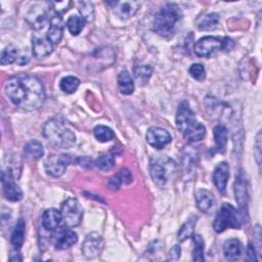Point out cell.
I'll return each mask as SVG.
<instances>
[{
    "label": "cell",
    "mask_w": 262,
    "mask_h": 262,
    "mask_svg": "<svg viewBox=\"0 0 262 262\" xmlns=\"http://www.w3.org/2000/svg\"><path fill=\"white\" fill-rule=\"evenodd\" d=\"M182 17L179 6L175 3H166L162 6L154 18V31L162 36L169 37L174 34L177 24Z\"/></svg>",
    "instance_id": "obj_4"
},
{
    "label": "cell",
    "mask_w": 262,
    "mask_h": 262,
    "mask_svg": "<svg viewBox=\"0 0 262 262\" xmlns=\"http://www.w3.org/2000/svg\"><path fill=\"white\" fill-rule=\"evenodd\" d=\"M24 155L26 158L31 160L40 159L44 155V148L41 142L38 140H30L24 146Z\"/></svg>",
    "instance_id": "obj_26"
},
{
    "label": "cell",
    "mask_w": 262,
    "mask_h": 262,
    "mask_svg": "<svg viewBox=\"0 0 262 262\" xmlns=\"http://www.w3.org/2000/svg\"><path fill=\"white\" fill-rule=\"evenodd\" d=\"M43 135L55 148H71L76 142L75 133L61 118H52L43 126Z\"/></svg>",
    "instance_id": "obj_3"
},
{
    "label": "cell",
    "mask_w": 262,
    "mask_h": 262,
    "mask_svg": "<svg viewBox=\"0 0 262 262\" xmlns=\"http://www.w3.org/2000/svg\"><path fill=\"white\" fill-rule=\"evenodd\" d=\"M234 196H235V201L238 204L239 208L245 209L248 205L249 192H248L247 179H246V176L243 171H238L235 176Z\"/></svg>",
    "instance_id": "obj_17"
},
{
    "label": "cell",
    "mask_w": 262,
    "mask_h": 262,
    "mask_svg": "<svg viewBox=\"0 0 262 262\" xmlns=\"http://www.w3.org/2000/svg\"><path fill=\"white\" fill-rule=\"evenodd\" d=\"M132 173L127 168L121 169L117 174H115L113 177L108 180V187L112 190H118L122 184H129L132 182Z\"/></svg>",
    "instance_id": "obj_23"
},
{
    "label": "cell",
    "mask_w": 262,
    "mask_h": 262,
    "mask_svg": "<svg viewBox=\"0 0 262 262\" xmlns=\"http://www.w3.org/2000/svg\"><path fill=\"white\" fill-rule=\"evenodd\" d=\"M108 5H112V8L117 16L120 18L126 19L132 17L139 9L140 3L138 1H113L107 2Z\"/></svg>",
    "instance_id": "obj_15"
},
{
    "label": "cell",
    "mask_w": 262,
    "mask_h": 262,
    "mask_svg": "<svg viewBox=\"0 0 262 262\" xmlns=\"http://www.w3.org/2000/svg\"><path fill=\"white\" fill-rule=\"evenodd\" d=\"M176 127L183 137L189 142L202 140L206 135V128L198 122L187 101H182L176 113Z\"/></svg>",
    "instance_id": "obj_2"
},
{
    "label": "cell",
    "mask_w": 262,
    "mask_h": 262,
    "mask_svg": "<svg viewBox=\"0 0 262 262\" xmlns=\"http://www.w3.org/2000/svg\"><path fill=\"white\" fill-rule=\"evenodd\" d=\"M229 177V166L226 162L219 163L213 173V182L219 192L224 193Z\"/></svg>",
    "instance_id": "obj_19"
},
{
    "label": "cell",
    "mask_w": 262,
    "mask_h": 262,
    "mask_svg": "<svg viewBox=\"0 0 262 262\" xmlns=\"http://www.w3.org/2000/svg\"><path fill=\"white\" fill-rule=\"evenodd\" d=\"M195 221H196V217L192 216L180 227L178 234H177L179 242H184L185 239H187L188 237H191L193 235Z\"/></svg>",
    "instance_id": "obj_30"
},
{
    "label": "cell",
    "mask_w": 262,
    "mask_h": 262,
    "mask_svg": "<svg viewBox=\"0 0 262 262\" xmlns=\"http://www.w3.org/2000/svg\"><path fill=\"white\" fill-rule=\"evenodd\" d=\"M61 221L62 217L60 211L53 208L47 209L42 215V226L48 231L55 230Z\"/></svg>",
    "instance_id": "obj_21"
},
{
    "label": "cell",
    "mask_w": 262,
    "mask_h": 262,
    "mask_svg": "<svg viewBox=\"0 0 262 262\" xmlns=\"http://www.w3.org/2000/svg\"><path fill=\"white\" fill-rule=\"evenodd\" d=\"M188 71L190 76L198 81H203L206 78L205 68L201 63H192Z\"/></svg>",
    "instance_id": "obj_39"
},
{
    "label": "cell",
    "mask_w": 262,
    "mask_h": 262,
    "mask_svg": "<svg viewBox=\"0 0 262 262\" xmlns=\"http://www.w3.org/2000/svg\"><path fill=\"white\" fill-rule=\"evenodd\" d=\"M25 229H26L25 220L23 218H19L13 228V231L10 237V243L14 250H18L21 248L25 239Z\"/></svg>",
    "instance_id": "obj_25"
},
{
    "label": "cell",
    "mask_w": 262,
    "mask_h": 262,
    "mask_svg": "<svg viewBox=\"0 0 262 262\" xmlns=\"http://www.w3.org/2000/svg\"><path fill=\"white\" fill-rule=\"evenodd\" d=\"M146 141L155 148L161 149L171 142L172 137L170 133L161 127H149L146 132Z\"/></svg>",
    "instance_id": "obj_14"
},
{
    "label": "cell",
    "mask_w": 262,
    "mask_h": 262,
    "mask_svg": "<svg viewBox=\"0 0 262 262\" xmlns=\"http://www.w3.org/2000/svg\"><path fill=\"white\" fill-rule=\"evenodd\" d=\"M195 203L200 211L204 213H208L214 207L215 199L211 191L205 188H199L195 191Z\"/></svg>",
    "instance_id": "obj_20"
},
{
    "label": "cell",
    "mask_w": 262,
    "mask_h": 262,
    "mask_svg": "<svg viewBox=\"0 0 262 262\" xmlns=\"http://www.w3.org/2000/svg\"><path fill=\"white\" fill-rule=\"evenodd\" d=\"M72 161L73 159L69 155H51L44 163L45 170L47 174L53 177H59L64 173Z\"/></svg>",
    "instance_id": "obj_8"
},
{
    "label": "cell",
    "mask_w": 262,
    "mask_h": 262,
    "mask_svg": "<svg viewBox=\"0 0 262 262\" xmlns=\"http://www.w3.org/2000/svg\"><path fill=\"white\" fill-rule=\"evenodd\" d=\"M223 254L226 260L236 261L242 255V245L236 238L227 239L223 245Z\"/></svg>",
    "instance_id": "obj_22"
},
{
    "label": "cell",
    "mask_w": 262,
    "mask_h": 262,
    "mask_svg": "<svg viewBox=\"0 0 262 262\" xmlns=\"http://www.w3.org/2000/svg\"><path fill=\"white\" fill-rule=\"evenodd\" d=\"M80 85V80L74 76H68L60 80L59 87L66 93H74Z\"/></svg>",
    "instance_id": "obj_32"
},
{
    "label": "cell",
    "mask_w": 262,
    "mask_h": 262,
    "mask_svg": "<svg viewBox=\"0 0 262 262\" xmlns=\"http://www.w3.org/2000/svg\"><path fill=\"white\" fill-rule=\"evenodd\" d=\"M71 5V2L69 1H62V2H50V6L54 10L56 14H60L61 12H64L69 9V6Z\"/></svg>",
    "instance_id": "obj_40"
},
{
    "label": "cell",
    "mask_w": 262,
    "mask_h": 262,
    "mask_svg": "<svg viewBox=\"0 0 262 262\" xmlns=\"http://www.w3.org/2000/svg\"><path fill=\"white\" fill-rule=\"evenodd\" d=\"M4 90L13 104L26 112L40 108L45 100V89L42 82L30 74H17L10 77Z\"/></svg>",
    "instance_id": "obj_1"
},
{
    "label": "cell",
    "mask_w": 262,
    "mask_h": 262,
    "mask_svg": "<svg viewBox=\"0 0 262 262\" xmlns=\"http://www.w3.org/2000/svg\"><path fill=\"white\" fill-rule=\"evenodd\" d=\"M85 20L78 15H71L67 20V28L70 33L74 36H77L84 28Z\"/></svg>",
    "instance_id": "obj_33"
},
{
    "label": "cell",
    "mask_w": 262,
    "mask_h": 262,
    "mask_svg": "<svg viewBox=\"0 0 262 262\" xmlns=\"http://www.w3.org/2000/svg\"><path fill=\"white\" fill-rule=\"evenodd\" d=\"M53 50V44L44 37L35 33L32 37V52L36 58H43L48 56Z\"/></svg>",
    "instance_id": "obj_16"
},
{
    "label": "cell",
    "mask_w": 262,
    "mask_h": 262,
    "mask_svg": "<svg viewBox=\"0 0 262 262\" xmlns=\"http://www.w3.org/2000/svg\"><path fill=\"white\" fill-rule=\"evenodd\" d=\"M195 151L192 148H186L183 151L182 157V166L184 174L188 176V179H190L191 174H194V170L196 168V159Z\"/></svg>",
    "instance_id": "obj_24"
},
{
    "label": "cell",
    "mask_w": 262,
    "mask_h": 262,
    "mask_svg": "<svg viewBox=\"0 0 262 262\" xmlns=\"http://www.w3.org/2000/svg\"><path fill=\"white\" fill-rule=\"evenodd\" d=\"M93 134L95 138L100 142H106L115 137L113 130L106 126L98 125L93 129Z\"/></svg>",
    "instance_id": "obj_34"
},
{
    "label": "cell",
    "mask_w": 262,
    "mask_h": 262,
    "mask_svg": "<svg viewBox=\"0 0 262 262\" xmlns=\"http://www.w3.org/2000/svg\"><path fill=\"white\" fill-rule=\"evenodd\" d=\"M118 86L121 93L129 95L134 91V82L127 70H123L118 75Z\"/></svg>",
    "instance_id": "obj_27"
},
{
    "label": "cell",
    "mask_w": 262,
    "mask_h": 262,
    "mask_svg": "<svg viewBox=\"0 0 262 262\" xmlns=\"http://www.w3.org/2000/svg\"><path fill=\"white\" fill-rule=\"evenodd\" d=\"M2 184H3V194L6 200L10 202H17L23 198V191L19 186L15 183L12 170L6 168L2 171Z\"/></svg>",
    "instance_id": "obj_10"
},
{
    "label": "cell",
    "mask_w": 262,
    "mask_h": 262,
    "mask_svg": "<svg viewBox=\"0 0 262 262\" xmlns=\"http://www.w3.org/2000/svg\"><path fill=\"white\" fill-rule=\"evenodd\" d=\"M103 246L104 242L102 236L97 232H91L86 235L83 242L82 253L86 258L92 259L97 257L101 253Z\"/></svg>",
    "instance_id": "obj_12"
},
{
    "label": "cell",
    "mask_w": 262,
    "mask_h": 262,
    "mask_svg": "<svg viewBox=\"0 0 262 262\" xmlns=\"http://www.w3.org/2000/svg\"><path fill=\"white\" fill-rule=\"evenodd\" d=\"M193 238V250H192V260L193 261H204V241L200 234L192 235Z\"/></svg>",
    "instance_id": "obj_37"
},
{
    "label": "cell",
    "mask_w": 262,
    "mask_h": 262,
    "mask_svg": "<svg viewBox=\"0 0 262 262\" xmlns=\"http://www.w3.org/2000/svg\"><path fill=\"white\" fill-rule=\"evenodd\" d=\"M63 33V21L59 14L54 13L49 20V28L47 31V38L53 44L56 45L59 43Z\"/></svg>",
    "instance_id": "obj_18"
},
{
    "label": "cell",
    "mask_w": 262,
    "mask_h": 262,
    "mask_svg": "<svg viewBox=\"0 0 262 262\" xmlns=\"http://www.w3.org/2000/svg\"><path fill=\"white\" fill-rule=\"evenodd\" d=\"M181 255V249L178 245H175L168 253L167 260L168 261H177L180 258Z\"/></svg>",
    "instance_id": "obj_42"
},
{
    "label": "cell",
    "mask_w": 262,
    "mask_h": 262,
    "mask_svg": "<svg viewBox=\"0 0 262 262\" xmlns=\"http://www.w3.org/2000/svg\"><path fill=\"white\" fill-rule=\"evenodd\" d=\"M218 23H219V15L217 13L211 12V13H208L205 16L201 17L199 19L196 26L200 30L208 31V30L215 29L217 27Z\"/></svg>",
    "instance_id": "obj_29"
},
{
    "label": "cell",
    "mask_w": 262,
    "mask_h": 262,
    "mask_svg": "<svg viewBox=\"0 0 262 262\" xmlns=\"http://www.w3.org/2000/svg\"><path fill=\"white\" fill-rule=\"evenodd\" d=\"M193 49L199 57H207L215 51L223 49V40L213 36H206L196 41Z\"/></svg>",
    "instance_id": "obj_11"
},
{
    "label": "cell",
    "mask_w": 262,
    "mask_h": 262,
    "mask_svg": "<svg viewBox=\"0 0 262 262\" xmlns=\"http://www.w3.org/2000/svg\"><path fill=\"white\" fill-rule=\"evenodd\" d=\"M29 61V58L27 57V56H19L18 58H17V60H16V62L18 63V64H25V63H27Z\"/></svg>",
    "instance_id": "obj_44"
},
{
    "label": "cell",
    "mask_w": 262,
    "mask_h": 262,
    "mask_svg": "<svg viewBox=\"0 0 262 262\" xmlns=\"http://www.w3.org/2000/svg\"><path fill=\"white\" fill-rule=\"evenodd\" d=\"M94 164L100 170H111L115 166V157L113 155H102L95 160Z\"/></svg>",
    "instance_id": "obj_38"
},
{
    "label": "cell",
    "mask_w": 262,
    "mask_h": 262,
    "mask_svg": "<svg viewBox=\"0 0 262 262\" xmlns=\"http://www.w3.org/2000/svg\"><path fill=\"white\" fill-rule=\"evenodd\" d=\"M247 259L249 261H256L257 260V257H256V250H255V247L249 243L248 247H247Z\"/></svg>",
    "instance_id": "obj_43"
},
{
    "label": "cell",
    "mask_w": 262,
    "mask_h": 262,
    "mask_svg": "<svg viewBox=\"0 0 262 262\" xmlns=\"http://www.w3.org/2000/svg\"><path fill=\"white\" fill-rule=\"evenodd\" d=\"M254 149H255V156H256L257 164L260 166V164H261V132L260 131L257 134Z\"/></svg>",
    "instance_id": "obj_41"
},
{
    "label": "cell",
    "mask_w": 262,
    "mask_h": 262,
    "mask_svg": "<svg viewBox=\"0 0 262 262\" xmlns=\"http://www.w3.org/2000/svg\"><path fill=\"white\" fill-rule=\"evenodd\" d=\"M78 9L81 14V17L85 21L90 23L94 19V8L91 2H88V1L78 2Z\"/></svg>",
    "instance_id": "obj_35"
},
{
    "label": "cell",
    "mask_w": 262,
    "mask_h": 262,
    "mask_svg": "<svg viewBox=\"0 0 262 262\" xmlns=\"http://www.w3.org/2000/svg\"><path fill=\"white\" fill-rule=\"evenodd\" d=\"M213 134H214V140H215V147L218 151L223 152L225 150V146L227 143V128L222 125L219 124L217 126H215L214 130H213Z\"/></svg>",
    "instance_id": "obj_28"
},
{
    "label": "cell",
    "mask_w": 262,
    "mask_h": 262,
    "mask_svg": "<svg viewBox=\"0 0 262 262\" xmlns=\"http://www.w3.org/2000/svg\"><path fill=\"white\" fill-rule=\"evenodd\" d=\"M241 223L242 220L235 208L230 204L224 203L214 219L213 228L220 233L227 228H239Z\"/></svg>",
    "instance_id": "obj_6"
},
{
    "label": "cell",
    "mask_w": 262,
    "mask_h": 262,
    "mask_svg": "<svg viewBox=\"0 0 262 262\" xmlns=\"http://www.w3.org/2000/svg\"><path fill=\"white\" fill-rule=\"evenodd\" d=\"M43 5H44V3L43 4H41V3L37 4V6L32 7V9L27 14L28 23L36 31L42 30L46 26L48 20H50L48 18L50 3L48 4V6H45V7H43Z\"/></svg>",
    "instance_id": "obj_13"
},
{
    "label": "cell",
    "mask_w": 262,
    "mask_h": 262,
    "mask_svg": "<svg viewBox=\"0 0 262 262\" xmlns=\"http://www.w3.org/2000/svg\"><path fill=\"white\" fill-rule=\"evenodd\" d=\"M52 241L55 249L66 250L77 243L78 235L74 230L71 229V227L63 225L53 230Z\"/></svg>",
    "instance_id": "obj_9"
},
{
    "label": "cell",
    "mask_w": 262,
    "mask_h": 262,
    "mask_svg": "<svg viewBox=\"0 0 262 262\" xmlns=\"http://www.w3.org/2000/svg\"><path fill=\"white\" fill-rule=\"evenodd\" d=\"M60 213L64 225L71 228L78 226L83 218V209L75 198H70L62 203Z\"/></svg>",
    "instance_id": "obj_7"
},
{
    "label": "cell",
    "mask_w": 262,
    "mask_h": 262,
    "mask_svg": "<svg viewBox=\"0 0 262 262\" xmlns=\"http://www.w3.org/2000/svg\"><path fill=\"white\" fill-rule=\"evenodd\" d=\"M175 169V163L168 157H155L149 161V173L154 182L163 187L171 173Z\"/></svg>",
    "instance_id": "obj_5"
},
{
    "label": "cell",
    "mask_w": 262,
    "mask_h": 262,
    "mask_svg": "<svg viewBox=\"0 0 262 262\" xmlns=\"http://www.w3.org/2000/svg\"><path fill=\"white\" fill-rule=\"evenodd\" d=\"M152 74V68L149 64H139L134 67V76L135 78L142 82L146 83Z\"/></svg>",
    "instance_id": "obj_36"
},
{
    "label": "cell",
    "mask_w": 262,
    "mask_h": 262,
    "mask_svg": "<svg viewBox=\"0 0 262 262\" xmlns=\"http://www.w3.org/2000/svg\"><path fill=\"white\" fill-rule=\"evenodd\" d=\"M17 55H18L17 48L15 46H13V45H8L1 52L0 62H1L2 66L12 63V62L17 60V58H18Z\"/></svg>",
    "instance_id": "obj_31"
}]
</instances>
